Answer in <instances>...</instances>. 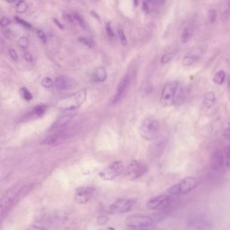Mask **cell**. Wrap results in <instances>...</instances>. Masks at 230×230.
Instances as JSON below:
<instances>
[{"label": "cell", "mask_w": 230, "mask_h": 230, "mask_svg": "<svg viewBox=\"0 0 230 230\" xmlns=\"http://www.w3.org/2000/svg\"><path fill=\"white\" fill-rule=\"evenodd\" d=\"M160 130V124L157 119L148 116L144 119L139 128L141 138L146 141H152L157 137Z\"/></svg>", "instance_id": "6da1fadb"}, {"label": "cell", "mask_w": 230, "mask_h": 230, "mask_svg": "<svg viewBox=\"0 0 230 230\" xmlns=\"http://www.w3.org/2000/svg\"><path fill=\"white\" fill-rule=\"evenodd\" d=\"M199 184V181L196 178L192 177H188L169 188L167 192L172 195L185 194L196 188Z\"/></svg>", "instance_id": "7a4b0ae2"}, {"label": "cell", "mask_w": 230, "mask_h": 230, "mask_svg": "<svg viewBox=\"0 0 230 230\" xmlns=\"http://www.w3.org/2000/svg\"><path fill=\"white\" fill-rule=\"evenodd\" d=\"M126 225L133 229H145L150 228L154 223L153 218L144 215H133L127 217Z\"/></svg>", "instance_id": "3957f363"}, {"label": "cell", "mask_w": 230, "mask_h": 230, "mask_svg": "<svg viewBox=\"0 0 230 230\" xmlns=\"http://www.w3.org/2000/svg\"><path fill=\"white\" fill-rule=\"evenodd\" d=\"M148 167L145 164L133 160L130 163L125 172V176L130 180H135L140 178L148 171Z\"/></svg>", "instance_id": "277c9868"}, {"label": "cell", "mask_w": 230, "mask_h": 230, "mask_svg": "<svg viewBox=\"0 0 230 230\" xmlns=\"http://www.w3.org/2000/svg\"><path fill=\"white\" fill-rule=\"evenodd\" d=\"M178 85L177 81H172L164 86L160 101L161 107H169L173 104L174 94Z\"/></svg>", "instance_id": "5b68a950"}, {"label": "cell", "mask_w": 230, "mask_h": 230, "mask_svg": "<svg viewBox=\"0 0 230 230\" xmlns=\"http://www.w3.org/2000/svg\"><path fill=\"white\" fill-rule=\"evenodd\" d=\"M124 164L120 161H115L99 173V175L104 180L115 179L124 172Z\"/></svg>", "instance_id": "8992f818"}, {"label": "cell", "mask_w": 230, "mask_h": 230, "mask_svg": "<svg viewBox=\"0 0 230 230\" xmlns=\"http://www.w3.org/2000/svg\"><path fill=\"white\" fill-rule=\"evenodd\" d=\"M135 200L131 199H119L108 207V212L112 214H120L130 211L135 204Z\"/></svg>", "instance_id": "52a82bcc"}, {"label": "cell", "mask_w": 230, "mask_h": 230, "mask_svg": "<svg viewBox=\"0 0 230 230\" xmlns=\"http://www.w3.org/2000/svg\"><path fill=\"white\" fill-rule=\"evenodd\" d=\"M171 202V199L169 195H161L148 199L146 206L150 210H161L168 206Z\"/></svg>", "instance_id": "ba28073f"}, {"label": "cell", "mask_w": 230, "mask_h": 230, "mask_svg": "<svg viewBox=\"0 0 230 230\" xmlns=\"http://www.w3.org/2000/svg\"><path fill=\"white\" fill-rule=\"evenodd\" d=\"M86 98L85 90H80L75 94L62 101V108L66 109H74L84 102Z\"/></svg>", "instance_id": "9c48e42d"}, {"label": "cell", "mask_w": 230, "mask_h": 230, "mask_svg": "<svg viewBox=\"0 0 230 230\" xmlns=\"http://www.w3.org/2000/svg\"><path fill=\"white\" fill-rule=\"evenodd\" d=\"M95 192V189L92 187H80L75 191L74 199L78 204H84L92 198Z\"/></svg>", "instance_id": "30bf717a"}, {"label": "cell", "mask_w": 230, "mask_h": 230, "mask_svg": "<svg viewBox=\"0 0 230 230\" xmlns=\"http://www.w3.org/2000/svg\"><path fill=\"white\" fill-rule=\"evenodd\" d=\"M211 166L214 170H219L226 168L225 159L223 151L216 150L212 155L211 158Z\"/></svg>", "instance_id": "8fae6325"}, {"label": "cell", "mask_w": 230, "mask_h": 230, "mask_svg": "<svg viewBox=\"0 0 230 230\" xmlns=\"http://www.w3.org/2000/svg\"><path fill=\"white\" fill-rule=\"evenodd\" d=\"M75 83L73 79L66 76H60L55 80V86L59 90H68L72 88Z\"/></svg>", "instance_id": "7c38bea8"}, {"label": "cell", "mask_w": 230, "mask_h": 230, "mask_svg": "<svg viewBox=\"0 0 230 230\" xmlns=\"http://www.w3.org/2000/svg\"><path fill=\"white\" fill-rule=\"evenodd\" d=\"M130 77L128 75H126L121 80L117 87V90L115 96L113 97L112 103L113 104L117 103L121 100L124 93L126 92L130 84Z\"/></svg>", "instance_id": "4fadbf2b"}, {"label": "cell", "mask_w": 230, "mask_h": 230, "mask_svg": "<svg viewBox=\"0 0 230 230\" xmlns=\"http://www.w3.org/2000/svg\"><path fill=\"white\" fill-rule=\"evenodd\" d=\"M75 115L76 114L75 113H72L71 114H65V115L60 116L53 123L49 130L52 131L55 129H58L64 126L69 122Z\"/></svg>", "instance_id": "5bb4252c"}, {"label": "cell", "mask_w": 230, "mask_h": 230, "mask_svg": "<svg viewBox=\"0 0 230 230\" xmlns=\"http://www.w3.org/2000/svg\"><path fill=\"white\" fill-rule=\"evenodd\" d=\"M201 54L199 52H190L184 57L182 61V64L185 66L191 65L199 60L201 58Z\"/></svg>", "instance_id": "9a60e30c"}, {"label": "cell", "mask_w": 230, "mask_h": 230, "mask_svg": "<svg viewBox=\"0 0 230 230\" xmlns=\"http://www.w3.org/2000/svg\"><path fill=\"white\" fill-rule=\"evenodd\" d=\"M16 196L6 197L0 201V219L6 213L14 202V198Z\"/></svg>", "instance_id": "2e32d148"}, {"label": "cell", "mask_w": 230, "mask_h": 230, "mask_svg": "<svg viewBox=\"0 0 230 230\" xmlns=\"http://www.w3.org/2000/svg\"><path fill=\"white\" fill-rule=\"evenodd\" d=\"M185 90L184 87L178 85L175 91L173 104L175 106H179L184 102L185 99Z\"/></svg>", "instance_id": "e0dca14e"}, {"label": "cell", "mask_w": 230, "mask_h": 230, "mask_svg": "<svg viewBox=\"0 0 230 230\" xmlns=\"http://www.w3.org/2000/svg\"><path fill=\"white\" fill-rule=\"evenodd\" d=\"M63 136L60 134H55L50 135L44 140L43 143L44 144L55 146L59 144L63 139Z\"/></svg>", "instance_id": "ac0fdd59"}, {"label": "cell", "mask_w": 230, "mask_h": 230, "mask_svg": "<svg viewBox=\"0 0 230 230\" xmlns=\"http://www.w3.org/2000/svg\"><path fill=\"white\" fill-rule=\"evenodd\" d=\"M215 100V96L213 92H207L203 97V106L206 108H210L213 106Z\"/></svg>", "instance_id": "d6986e66"}, {"label": "cell", "mask_w": 230, "mask_h": 230, "mask_svg": "<svg viewBox=\"0 0 230 230\" xmlns=\"http://www.w3.org/2000/svg\"><path fill=\"white\" fill-rule=\"evenodd\" d=\"M192 29L190 27H187L184 28L182 35L181 40L183 44H186L188 42L192 35Z\"/></svg>", "instance_id": "ffe728a7"}, {"label": "cell", "mask_w": 230, "mask_h": 230, "mask_svg": "<svg viewBox=\"0 0 230 230\" xmlns=\"http://www.w3.org/2000/svg\"><path fill=\"white\" fill-rule=\"evenodd\" d=\"M95 78L99 82H103L105 81L107 78V72L104 68L101 67L96 69Z\"/></svg>", "instance_id": "44dd1931"}, {"label": "cell", "mask_w": 230, "mask_h": 230, "mask_svg": "<svg viewBox=\"0 0 230 230\" xmlns=\"http://www.w3.org/2000/svg\"><path fill=\"white\" fill-rule=\"evenodd\" d=\"M226 73L223 71H217L214 76L213 82L216 85H221L225 80Z\"/></svg>", "instance_id": "7402d4cb"}, {"label": "cell", "mask_w": 230, "mask_h": 230, "mask_svg": "<svg viewBox=\"0 0 230 230\" xmlns=\"http://www.w3.org/2000/svg\"><path fill=\"white\" fill-rule=\"evenodd\" d=\"M20 94L22 98L26 101H30L33 98L31 93L25 87H22L20 89Z\"/></svg>", "instance_id": "603a6c76"}, {"label": "cell", "mask_w": 230, "mask_h": 230, "mask_svg": "<svg viewBox=\"0 0 230 230\" xmlns=\"http://www.w3.org/2000/svg\"><path fill=\"white\" fill-rule=\"evenodd\" d=\"M222 151L225 159L226 168L228 169L230 166V146H226Z\"/></svg>", "instance_id": "cb8c5ba5"}, {"label": "cell", "mask_w": 230, "mask_h": 230, "mask_svg": "<svg viewBox=\"0 0 230 230\" xmlns=\"http://www.w3.org/2000/svg\"><path fill=\"white\" fill-rule=\"evenodd\" d=\"M27 5L26 3L24 1H20L16 5V10L19 13H24L26 11Z\"/></svg>", "instance_id": "d4e9b609"}, {"label": "cell", "mask_w": 230, "mask_h": 230, "mask_svg": "<svg viewBox=\"0 0 230 230\" xmlns=\"http://www.w3.org/2000/svg\"><path fill=\"white\" fill-rule=\"evenodd\" d=\"M46 109V107L45 105H39L36 107L33 110V112L39 117H42L44 115Z\"/></svg>", "instance_id": "484cf974"}, {"label": "cell", "mask_w": 230, "mask_h": 230, "mask_svg": "<svg viewBox=\"0 0 230 230\" xmlns=\"http://www.w3.org/2000/svg\"><path fill=\"white\" fill-rule=\"evenodd\" d=\"M15 20L18 23L21 25L22 26H23L25 28H27V29H31L32 28V26L30 24L28 23L26 21L24 20L23 19H21L19 16H16L15 18Z\"/></svg>", "instance_id": "4316f807"}, {"label": "cell", "mask_w": 230, "mask_h": 230, "mask_svg": "<svg viewBox=\"0 0 230 230\" xmlns=\"http://www.w3.org/2000/svg\"><path fill=\"white\" fill-rule=\"evenodd\" d=\"M174 55V54L173 53H169L164 54L161 58V64H167L171 60Z\"/></svg>", "instance_id": "83f0119b"}, {"label": "cell", "mask_w": 230, "mask_h": 230, "mask_svg": "<svg viewBox=\"0 0 230 230\" xmlns=\"http://www.w3.org/2000/svg\"><path fill=\"white\" fill-rule=\"evenodd\" d=\"M18 44L20 47L23 49H26L29 45V41L27 37L23 36L19 39Z\"/></svg>", "instance_id": "f1b7e54d"}, {"label": "cell", "mask_w": 230, "mask_h": 230, "mask_svg": "<svg viewBox=\"0 0 230 230\" xmlns=\"http://www.w3.org/2000/svg\"><path fill=\"white\" fill-rule=\"evenodd\" d=\"M79 41L89 48H92L94 46V42L91 39L86 38H79Z\"/></svg>", "instance_id": "f546056e"}, {"label": "cell", "mask_w": 230, "mask_h": 230, "mask_svg": "<svg viewBox=\"0 0 230 230\" xmlns=\"http://www.w3.org/2000/svg\"><path fill=\"white\" fill-rule=\"evenodd\" d=\"M41 83L43 86L46 88L51 87L53 85V81L51 78L48 77H45L44 79H43Z\"/></svg>", "instance_id": "4dcf8cb0"}, {"label": "cell", "mask_w": 230, "mask_h": 230, "mask_svg": "<svg viewBox=\"0 0 230 230\" xmlns=\"http://www.w3.org/2000/svg\"><path fill=\"white\" fill-rule=\"evenodd\" d=\"M73 17H74V19L77 21V22L79 24V25L81 27V28H82V29H83V30L86 29V23H85L82 17H81V16L77 15V14H74Z\"/></svg>", "instance_id": "1f68e13d"}, {"label": "cell", "mask_w": 230, "mask_h": 230, "mask_svg": "<svg viewBox=\"0 0 230 230\" xmlns=\"http://www.w3.org/2000/svg\"><path fill=\"white\" fill-rule=\"evenodd\" d=\"M109 218L105 215H100L97 217V223L100 225H104L108 221Z\"/></svg>", "instance_id": "d6a6232c"}, {"label": "cell", "mask_w": 230, "mask_h": 230, "mask_svg": "<svg viewBox=\"0 0 230 230\" xmlns=\"http://www.w3.org/2000/svg\"><path fill=\"white\" fill-rule=\"evenodd\" d=\"M209 18L211 23L213 24L215 22L217 17V14L216 11L215 9H212L209 10Z\"/></svg>", "instance_id": "836d02e7"}, {"label": "cell", "mask_w": 230, "mask_h": 230, "mask_svg": "<svg viewBox=\"0 0 230 230\" xmlns=\"http://www.w3.org/2000/svg\"><path fill=\"white\" fill-rule=\"evenodd\" d=\"M118 34H119V37H120V40H121L122 44L123 46L126 45L127 43V41L126 38L125 36L124 31L120 29V30H118Z\"/></svg>", "instance_id": "e575fe53"}, {"label": "cell", "mask_w": 230, "mask_h": 230, "mask_svg": "<svg viewBox=\"0 0 230 230\" xmlns=\"http://www.w3.org/2000/svg\"><path fill=\"white\" fill-rule=\"evenodd\" d=\"M11 23V20L6 17H3L0 20V25L3 27L7 26Z\"/></svg>", "instance_id": "d590c367"}, {"label": "cell", "mask_w": 230, "mask_h": 230, "mask_svg": "<svg viewBox=\"0 0 230 230\" xmlns=\"http://www.w3.org/2000/svg\"><path fill=\"white\" fill-rule=\"evenodd\" d=\"M38 35L42 42L44 43H46V38L44 32L42 30H39L38 31Z\"/></svg>", "instance_id": "8d00e7d4"}, {"label": "cell", "mask_w": 230, "mask_h": 230, "mask_svg": "<svg viewBox=\"0 0 230 230\" xmlns=\"http://www.w3.org/2000/svg\"><path fill=\"white\" fill-rule=\"evenodd\" d=\"M105 28L107 33L109 37H112L114 36V32H113V30H112V28H111V27L110 23H108L106 24Z\"/></svg>", "instance_id": "74e56055"}, {"label": "cell", "mask_w": 230, "mask_h": 230, "mask_svg": "<svg viewBox=\"0 0 230 230\" xmlns=\"http://www.w3.org/2000/svg\"><path fill=\"white\" fill-rule=\"evenodd\" d=\"M224 138H226L227 140L229 141L230 140V126L228 125V127L226 128V129L224 130V133H223Z\"/></svg>", "instance_id": "f35d334b"}, {"label": "cell", "mask_w": 230, "mask_h": 230, "mask_svg": "<svg viewBox=\"0 0 230 230\" xmlns=\"http://www.w3.org/2000/svg\"><path fill=\"white\" fill-rule=\"evenodd\" d=\"M9 53L12 59L14 60H17L18 59V56L16 51L14 49H10L9 50Z\"/></svg>", "instance_id": "ab89813d"}, {"label": "cell", "mask_w": 230, "mask_h": 230, "mask_svg": "<svg viewBox=\"0 0 230 230\" xmlns=\"http://www.w3.org/2000/svg\"><path fill=\"white\" fill-rule=\"evenodd\" d=\"M149 2L155 5H161L165 2V0H148Z\"/></svg>", "instance_id": "60d3db41"}, {"label": "cell", "mask_w": 230, "mask_h": 230, "mask_svg": "<svg viewBox=\"0 0 230 230\" xmlns=\"http://www.w3.org/2000/svg\"><path fill=\"white\" fill-rule=\"evenodd\" d=\"M24 58L28 62H31L32 60V57L31 54L29 53H26L24 55Z\"/></svg>", "instance_id": "b9f144b4"}, {"label": "cell", "mask_w": 230, "mask_h": 230, "mask_svg": "<svg viewBox=\"0 0 230 230\" xmlns=\"http://www.w3.org/2000/svg\"><path fill=\"white\" fill-rule=\"evenodd\" d=\"M142 8H143V10L144 11L145 13H148L149 11V8L148 6V5L147 4V3L146 2H143V5H142Z\"/></svg>", "instance_id": "7bdbcfd3"}, {"label": "cell", "mask_w": 230, "mask_h": 230, "mask_svg": "<svg viewBox=\"0 0 230 230\" xmlns=\"http://www.w3.org/2000/svg\"><path fill=\"white\" fill-rule=\"evenodd\" d=\"M54 21L55 24H56V25H57V26H58V27H59V28H60V29H64V26L62 24H61V23H60V21H59L58 20H57V19H54Z\"/></svg>", "instance_id": "ee69618b"}, {"label": "cell", "mask_w": 230, "mask_h": 230, "mask_svg": "<svg viewBox=\"0 0 230 230\" xmlns=\"http://www.w3.org/2000/svg\"><path fill=\"white\" fill-rule=\"evenodd\" d=\"M90 14H91V16H92L93 17H94V18H95L96 20H97L99 21L100 20V16L97 13H96V12H94V11H91Z\"/></svg>", "instance_id": "f6af8a7d"}, {"label": "cell", "mask_w": 230, "mask_h": 230, "mask_svg": "<svg viewBox=\"0 0 230 230\" xmlns=\"http://www.w3.org/2000/svg\"><path fill=\"white\" fill-rule=\"evenodd\" d=\"M133 3H134V5L135 6H137L138 5V0H133Z\"/></svg>", "instance_id": "bcb514c9"}, {"label": "cell", "mask_w": 230, "mask_h": 230, "mask_svg": "<svg viewBox=\"0 0 230 230\" xmlns=\"http://www.w3.org/2000/svg\"><path fill=\"white\" fill-rule=\"evenodd\" d=\"M6 1L9 3H13L16 2V1H18V0H6Z\"/></svg>", "instance_id": "7dc6e473"}]
</instances>
